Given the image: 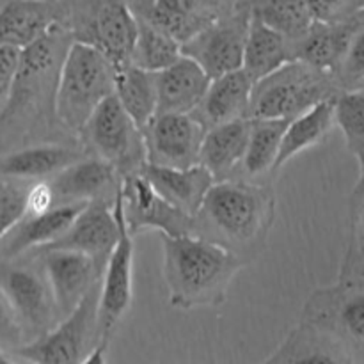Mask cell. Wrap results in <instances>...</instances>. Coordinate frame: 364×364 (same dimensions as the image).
<instances>
[{
    "mask_svg": "<svg viewBox=\"0 0 364 364\" xmlns=\"http://www.w3.org/2000/svg\"><path fill=\"white\" fill-rule=\"evenodd\" d=\"M334 98H326L288 121L279 153L274 164V174L294 156L322 144L334 127Z\"/></svg>",
    "mask_w": 364,
    "mask_h": 364,
    "instance_id": "obj_28",
    "label": "cell"
},
{
    "mask_svg": "<svg viewBox=\"0 0 364 364\" xmlns=\"http://www.w3.org/2000/svg\"><path fill=\"white\" fill-rule=\"evenodd\" d=\"M63 21L52 0H9L0 7V45L25 48Z\"/></svg>",
    "mask_w": 364,
    "mask_h": 364,
    "instance_id": "obj_23",
    "label": "cell"
},
{
    "mask_svg": "<svg viewBox=\"0 0 364 364\" xmlns=\"http://www.w3.org/2000/svg\"><path fill=\"white\" fill-rule=\"evenodd\" d=\"M21 50L23 48L13 45H0V114L13 92L21 63Z\"/></svg>",
    "mask_w": 364,
    "mask_h": 364,
    "instance_id": "obj_39",
    "label": "cell"
},
{
    "mask_svg": "<svg viewBox=\"0 0 364 364\" xmlns=\"http://www.w3.org/2000/svg\"><path fill=\"white\" fill-rule=\"evenodd\" d=\"M156 114H191L208 89L210 77L191 57L181 53L173 64L155 73Z\"/></svg>",
    "mask_w": 364,
    "mask_h": 364,
    "instance_id": "obj_22",
    "label": "cell"
},
{
    "mask_svg": "<svg viewBox=\"0 0 364 364\" xmlns=\"http://www.w3.org/2000/svg\"><path fill=\"white\" fill-rule=\"evenodd\" d=\"M137 16V14H135ZM181 55V45L169 34L137 16V38L130 55V64L146 71L164 70Z\"/></svg>",
    "mask_w": 364,
    "mask_h": 364,
    "instance_id": "obj_33",
    "label": "cell"
},
{
    "mask_svg": "<svg viewBox=\"0 0 364 364\" xmlns=\"http://www.w3.org/2000/svg\"><path fill=\"white\" fill-rule=\"evenodd\" d=\"M59 203L55 201V194L50 185L48 180H36L25 188V215H41V213L48 212Z\"/></svg>",
    "mask_w": 364,
    "mask_h": 364,
    "instance_id": "obj_40",
    "label": "cell"
},
{
    "mask_svg": "<svg viewBox=\"0 0 364 364\" xmlns=\"http://www.w3.org/2000/svg\"><path fill=\"white\" fill-rule=\"evenodd\" d=\"M338 87L348 91V89H359L364 84V25L354 32L343 57L338 63L333 73Z\"/></svg>",
    "mask_w": 364,
    "mask_h": 364,
    "instance_id": "obj_35",
    "label": "cell"
},
{
    "mask_svg": "<svg viewBox=\"0 0 364 364\" xmlns=\"http://www.w3.org/2000/svg\"><path fill=\"white\" fill-rule=\"evenodd\" d=\"M364 265V183L358 185L352 201V244L347 252L343 270H352Z\"/></svg>",
    "mask_w": 364,
    "mask_h": 364,
    "instance_id": "obj_38",
    "label": "cell"
},
{
    "mask_svg": "<svg viewBox=\"0 0 364 364\" xmlns=\"http://www.w3.org/2000/svg\"><path fill=\"white\" fill-rule=\"evenodd\" d=\"M114 213L119 223V237L98 287V343L103 347H109L114 331L134 302V237L124 224L121 187L114 199Z\"/></svg>",
    "mask_w": 364,
    "mask_h": 364,
    "instance_id": "obj_10",
    "label": "cell"
},
{
    "mask_svg": "<svg viewBox=\"0 0 364 364\" xmlns=\"http://www.w3.org/2000/svg\"><path fill=\"white\" fill-rule=\"evenodd\" d=\"M242 2L247 6L251 18L279 32L291 45L308 34L315 23V18L306 0H242Z\"/></svg>",
    "mask_w": 364,
    "mask_h": 364,
    "instance_id": "obj_32",
    "label": "cell"
},
{
    "mask_svg": "<svg viewBox=\"0 0 364 364\" xmlns=\"http://www.w3.org/2000/svg\"><path fill=\"white\" fill-rule=\"evenodd\" d=\"M78 135L89 155L112 164L121 180L144 167L146 149L141 128L128 116L114 92L96 107Z\"/></svg>",
    "mask_w": 364,
    "mask_h": 364,
    "instance_id": "obj_6",
    "label": "cell"
},
{
    "mask_svg": "<svg viewBox=\"0 0 364 364\" xmlns=\"http://www.w3.org/2000/svg\"><path fill=\"white\" fill-rule=\"evenodd\" d=\"M340 277H343V279H359V281H364V265L355 267V269H352V270H343Z\"/></svg>",
    "mask_w": 364,
    "mask_h": 364,
    "instance_id": "obj_42",
    "label": "cell"
},
{
    "mask_svg": "<svg viewBox=\"0 0 364 364\" xmlns=\"http://www.w3.org/2000/svg\"><path fill=\"white\" fill-rule=\"evenodd\" d=\"M25 188L0 178V240L23 219Z\"/></svg>",
    "mask_w": 364,
    "mask_h": 364,
    "instance_id": "obj_36",
    "label": "cell"
},
{
    "mask_svg": "<svg viewBox=\"0 0 364 364\" xmlns=\"http://www.w3.org/2000/svg\"><path fill=\"white\" fill-rule=\"evenodd\" d=\"M45 272L46 281L52 290L59 318L77 308L78 302L98 287L102 272L98 263L89 255L73 249L43 247L32 251Z\"/></svg>",
    "mask_w": 364,
    "mask_h": 364,
    "instance_id": "obj_15",
    "label": "cell"
},
{
    "mask_svg": "<svg viewBox=\"0 0 364 364\" xmlns=\"http://www.w3.org/2000/svg\"><path fill=\"white\" fill-rule=\"evenodd\" d=\"M141 132L149 166L187 169L199 164L206 130L192 114H155Z\"/></svg>",
    "mask_w": 364,
    "mask_h": 364,
    "instance_id": "obj_13",
    "label": "cell"
},
{
    "mask_svg": "<svg viewBox=\"0 0 364 364\" xmlns=\"http://www.w3.org/2000/svg\"><path fill=\"white\" fill-rule=\"evenodd\" d=\"M301 322L336 338L352 359L364 352V281L343 279L309 295Z\"/></svg>",
    "mask_w": 364,
    "mask_h": 364,
    "instance_id": "obj_9",
    "label": "cell"
},
{
    "mask_svg": "<svg viewBox=\"0 0 364 364\" xmlns=\"http://www.w3.org/2000/svg\"><path fill=\"white\" fill-rule=\"evenodd\" d=\"M64 27L77 41L89 43L109 57L116 70L130 64L137 38V16L127 0H100L85 16H70Z\"/></svg>",
    "mask_w": 364,
    "mask_h": 364,
    "instance_id": "obj_12",
    "label": "cell"
},
{
    "mask_svg": "<svg viewBox=\"0 0 364 364\" xmlns=\"http://www.w3.org/2000/svg\"><path fill=\"white\" fill-rule=\"evenodd\" d=\"M71 41V32L59 23L21 50L16 82L0 114V142L4 139L11 142V137L14 141L25 139L27 135L34 141L32 135L48 137L52 130H64L55 116V85L60 63Z\"/></svg>",
    "mask_w": 364,
    "mask_h": 364,
    "instance_id": "obj_2",
    "label": "cell"
},
{
    "mask_svg": "<svg viewBox=\"0 0 364 364\" xmlns=\"http://www.w3.org/2000/svg\"><path fill=\"white\" fill-rule=\"evenodd\" d=\"M114 95L141 130L156 114V80L153 71L134 64L116 70Z\"/></svg>",
    "mask_w": 364,
    "mask_h": 364,
    "instance_id": "obj_31",
    "label": "cell"
},
{
    "mask_svg": "<svg viewBox=\"0 0 364 364\" xmlns=\"http://www.w3.org/2000/svg\"><path fill=\"white\" fill-rule=\"evenodd\" d=\"M333 73L316 70L302 60L287 64L255 82L249 119H294L315 103L338 95Z\"/></svg>",
    "mask_w": 364,
    "mask_h": 364,
    "instance_id": "obj_5",
    "label": "cell"
},
{
    "mask_svg": "<svg viewBox=\"0 0 364 364\" xmlns=\"http://www.w3.org/2000/svg\"><path fill=\"white\" fill-rule=\"evenodd\" d=\"M128 6L137 16L169 34L180 45L223 14L213 0H141Z\"/></svg>",
    "mask_w": 364,
    "mask_h": 364,
    "instance_id": "obj_20",
    "label": "cell"
},
{
    "mask_svg": "<svg viewBox=\"0 0 364 364\" xmlns=\"http://www.w3.org/2000/svg\"><path fill=\"white\" fill-rule=\"evenodd\" d=\"M276 219L270 183L247 180L215 181L192 223V235L219 244L247 265L265 249Z\"/></svg>",
    "mask_w": 364,
    "mask_h": 364,
    "instance_id": "obj_1",
    "label": "cell"
},
{
    "mask_svg": "<svg viewBox=\"0 0 364 364\" xmlns=\"http://www.w3.org/2000/svg\"><path fill=\"white\" fill-rule=\"evenodd\" d=\"M288 60H294L291 43L279 32L272 31L262 21L251 18L244 46V57H242V70L252 80L258 82L267 75L279 70Z\"/></svg>",
    "mask_w": 364,
    "mask_h": 364,
    "instance_id": "obj_29",
    "label": "cell"
},
{
    "mask_svg": "<svg viewBox=\"0 0 364 364\" xmlns=\"http://www.w3.org/2000/svg\"><path fill=\"white\" fill-rule=\"evenodd\" d=\"M57 203L114 201L121 187V176L112 164L96 155H85L50 178Z\"/></svg>",
    "mask_w": 364,
    "mask_h": 364,
    "instance_id": "obj_17",
    "label": "cell"
},
{
    "mask_svg": "<svg viewBox=\"0 0 364 364\" xmlns=\"http://www.w3.org/2000/svg\"><path fill=\"white\" fill-rule=\"evenodd\" d=\"M119 237V223L114 213V201L95 199L82 208L70 230L46 247L73 249L91 256L103 270ZM43 249V247H41Z\"/></svg>",
    "mask_w": 364,
    "mask_h": 364,
    "instance_id": "obj_16",
    "label": "cell"
},
{
    "mask_svg": "<svg viewBox=\"0 0 364 364\" xmlns=\"http://www.w3.org/2000/svg\"><path fill=\"white\" fill-rule=\"evenodd\" d=\"M364 25V11L355 18L341 23H320L315 21L308 34L291 45L294 59L302 60L316 70L334 73L343 57L352 36Z\"/></svg>",
    "mask_w": 364,
    "mask_h": 364,
    "instance_id": "obj_26",
    "label": "cell"
},
{
    "mask_svg": "<svg viewBox=\"0 0 364 364\" xmlns=\"http://www.w3.org/2000/svg\"><path fill=\"white\" fill-rule=\"evenodd\" d=\"M98 287L48 333L14 348L13 359L45 364L84 363L98 343Z\"/></svg>",
    "mask_w": 364,
    "mask_h": 364,
    "instance_id": "obj_7",
    "label": "cell"
},
{
    "mask_svg": "<svg viewBox=\"0 0 364 364\" xmlns=\"http://www.w3.org/2000/svg\"><path fill=\"white\" fill-rule=\"evenodd\" d=\"M121 201L124 224L134 238L148 230H156L167 237L192 235L194 217L167 203L151 187L142 171L121 180Z\"/></svg>",
    "mask_w": 364,
    "mask_h": 364,
    "instance_id": "obj_14",
    "label": "cell"
},
{
    "mask_svg": "<svg viewBox=\"0 0 364 364\" xmlns=\"http://www.w3.org/2000/svg\"><path fill=\"white\" fill-rule=\"evenodd\" d=\"M249 21L251 14L247 6L238 0L233 9L217 16L185 41L181 53L194 59L210 78L238 70L242 68Z\"/></svg>",
    "mask_w": 364,
    "mask_h": 364,
    "instance_id": "obj_11",
    "label": "cell"
},
{
    "mask_svg": "<svg viewBox=\"0 0 364 364\" xmlns=\"http://www.w3.org/2000/svg\"><path fill=\"white\" fill-rule=\"evenodd\" d=\"M306 4L320 23H341L364 11V0H306Z\"/></svg>",
    "mask_w": 364,
    "mask_h": 364,
    "instance_id": "obj_37",
    "label": "cell"
},
{
    "mask_svg": "<svg viewBox=\"0 0 364 364\" xmlns=\"http://www.w3.org/2000/svg\"><path fill=\"white\" fill-rule=\"evenodd\" d=\"M116 68L96 46L73 41L60 63L55 85V116L64 130L78 135L96 107L114 92Z\"/></svg>",
    "mask_w": 364,
    "mask_h": 364,
    "instance_id": "obj_4",
    "label": "cell"
},
{
    "mask_svg": "<svg viewBox=\"0 0 364 364\" xmlns=\"http://www.w3.org/2000/svg\"><path fill=\"white\" fill-rule=\"evenodd\" d=\"M334 124L341 130L348 151L359 166V181L364 183V87L338 92L334 98Z\"/></svg>",
    "mask_w": 364,
    "mask_h": 364,
    "instance_id": "obj_34",
    "label": "cell"
},
{
    "mask_svg": "<svg viewBox=\"0 0 364 364\" xmlns=\"http://www.w3.org/2000/svg\"><path fill=\"white\" fill-rule=\"evenodd\" d=\"M9 363H14L13 355H7L6 352H4L2 348H0V364H9Z\"/></svg>",
    "mask_w": 364,
    "mask_h": 364,
    "instance_id": "obj_43",
    "label": "cell"
},
{
    "mask_svg": "<svg viewBox=\"0 0 364 364\" xmlns=\"http://www.w3.org/2000/svg\"><path fill=\"white\" fill-rule=\"evenodd\" d=\"M34 262L0 258V288L20 322L25 343L48 333L60 320L50 284L36 256Z\"/></svg>",
    "mask_w": 364,
    "mask_h": 364,
    "instance_id": "obj_8",
    "label": "cell"
},
{
    "mask_svg": "<svg viewBox=\"0 0 364 364\" xmlns=\"http://www.w3.org/2000/svg\"><path fill=\"white\" fill-rule=\"evenodd\" d=\"M89 201L59 203L41 215L23 217L0 240V258H18L59 240Z\"/></svg>",
    "mask_w": 364,
    "mask_h": 364,
    "instance_id": "obj_18",
    "label": "cell"
},
{
    "mask_svg": "<svg viewBox=\"0 0 364 364\" xmlns=\"http://www.w3.org/2000/svg\"><path fill=\"white\" fill-rule=\"evenodd\" d=\"M252 87L255 80L242 68L210 78L205 96L191 114L205 130L228 121L247 117Z\"/></svg>",
    "mask_w": 364,
    "mask_h": 364,
    "instance_id": "obj_21",
    "label": "cell"
},
{
    "mask_svg": "<svg viewBox=\"0 0 364 364\" xmlns=\"http://www.w3.org/2000/svg\"><path fill=\"white\" fill-rule=\"evenodd\" d=\"M265 363H354V359L336 338L311 323L301 322Z\"/></svg>",
    "mask_w": 364,
    "mask_h": 364,
    "instance_id": "obj_27",
    "label": "cell"
},
{
    "mask_svg": "<svg viewBox=\"0 0 364 364\" xmlns=\"http://www.w3.org/2000/svg\"><path fill=\"white\" fill-rule=\"evenodd\" d=\"M85 155L89 153L80 142H38L0 155V178L13 181L50 180Z\"/></svg>",
    "mask_w": 364,
    "mask_h": 364,
    "instance_id": "obj_19",
    "label": "cell"
},
{
    "mask_svg": "<svg viewBox=\"0 0 364 364\" xmlns=\"http://www.w3.org/2000/svg\"><path fill=\"white\" fill-rule=\"evenodd\" d=\"M167 301L174 309L217 308L245 267L226 247L196 235L167 237L160 233Z\"/></svg>",
    "mask_w": 364,
    "mask_h": 364,
    "instance_id": "obj_3",
    "label": "cell"
},
{
    "mask_svg": "<svg viewBox=\"0 0 364 364\" xmlns=\"http://www.w3.org/2000/svg\"><path fill=\"white\" fill-rule=\"evenodd\" d=\"M0 343L7 345L13 350L25 343L20 322H18L16 315H14L13 308H11L2 288H0Z\"/></svg>",
    "mask_w": 364,
    "mask_h": 364,
    "instance_id": "obj_41",
    "label": "cell"
},
{
    "mask_svg": "<svg viewBox=\"0 0 364 364\" xmlns=\"http://www.w3.org/2000/svg\"><path fill=\"white\" fill-rule=\"evenodd\" d=\"M142 174L148 178L151 187L187 215L194 217L215 180L212 173L201 164L187 167V169H174V167H159L144 164Z\"/></svg>",
    "mask_w": 364,
    "mask_h": 364,
    "instance_id": "obj_25",
    "label": "cell"
},
{
    "mask_svg": "<svg viewBox=\"0 0 364 364\" xmlns=\"http://www.w3.org/2000/svg\"><path fill=\"white\" fill-rule=\"evenodd\" d=\"M290 119H251L247 149L235 180L259 183V178L274 176V164L279 153L284 128Z\"/></svg>",
    "mask_w": 364,
    "mask_h": 364,
    "instance_id": "obj_30",
    "label": "cell"
},
{
    "mask_svg": "<svg viewBox=\"0 0 364 364\" xmlns=\"http://www.w3.org/2000/svg\"><path fill=\"white\" fill-rule=\"evenodd\" d=\"M251 119L228 121L208 128L203 137L199 164L212 173L213 180H235L247 149Z\"/></svg>",
    "mask_w": 364,
    "mask_h": 364,
    "instance_id": "obj_24",
    "label": "cell"
}]
</instances>
